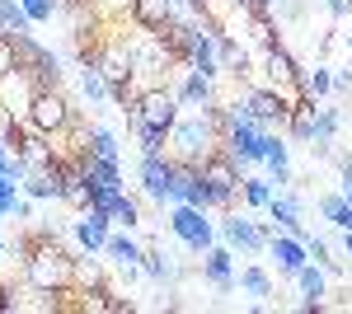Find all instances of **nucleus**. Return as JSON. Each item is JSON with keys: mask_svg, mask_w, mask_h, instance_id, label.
I'll list each match as a JSON object with an SVG mask.
<instances>
[{"mask_svg": "<svg viewBox=\"0 0 352 314\" xmlns=\"http://www.w3.org/2000/svg\"><path fill=\"white\" fill-rule=\"evenodd\" d=\"M24 282L38 295H61L66 287H76V258H66L47 230H33L24 239Z\"/></svg>", "mask_w": 352, "mask_h": 314, "instance_id": "obj_1", "label": "nucleus"}, {"mask_svg": "<svg viewBox=\"0 0 352 314\" xmlns=\"http://www.w3.org/2000/svg\"><path fill=\"white\" fill-rule=\"evenodd\" d=\"M169 146H174L179 159H192V164H202L212 150H221V131H217V122H212V113H207V108L179 113V122L169 127Z\"/></svg>", "mask_w": 352, "mask_h": 314, "instance_id": "obj_2", "label": "nucleus"}, {"mask_svg": "<svg viewBox=\"0 0 352 314\" xmlns=\"http://www.w3.org/2000/svg\"><path fill=\"white\" fill-rule=\"evenodd\" d=\"M127 47H132V80L141 85V94H146L151 85H164L169 66H174V52H169L164 33L141 28V33H132V38H127Z\"/></svg>", "mask_w": 352, "mask_h": 314, "instance_id": "obj_3", "label": "nucleus"}, {"mask_svg": "<svg viewBox=\"0 0 352 314\" xmlns=\"http://www.w3.org/2000/svg\"><path fill=\"white\" fill-rule=\"evenodd\" d=\"M24 117H28V127H33V131H47V136H52V131H61V127L76 122V108L66 104V94L52 85V89H33Z\"/></svg>", "mask_w": 352, "mask_h": 314, "instance_id": "obj_4", "label": "nucleus"}, {"mask_svg": "<svg viewBox=\"0 0 352 314\" xmlns=\"http://www.w3.org/2000/svg\"><path fill=\"white\" fill-rule=\"evenodd\" d=\"M169 230H174V239H184L192 254H207L212 249V221H207V207H188V202H179L174 207V216H169Z\"/></svg>", "mask_w": 352, "mask_h": 314, "instance_id": "obj_5", "label": "nucleus"}, {"mask_svg": "<svg viewBox=\"0 0 352 314\" xmlns=\"http://www.w3.org/2000/svg\"><path fill=\"white\" fill-rule=\"evenodd\" d=\"M244 108H249V117H254L263 131H272V127L282 131L287 122H292V108L282 104V94H277L272 85H254L249 99H244Z\"/></svg>", "mask_w": 352, "mask_h": 314, "instance_id": "obj_6", "label": "nucleus"}, {"mask_svg": "<svg viewBox=\"0 0 352 314\" xmlns=\"http://www.w3.org/2000/svg\"><path fill=\"white\" fill-rule=\"evenodd\" d=\"M221 235H226L230 249H240V254H268L272 230L263 221H249V216H226L221 221Z\"/></svg>", "mask_w": 352, "mask_h": 314, "instance_id": "obj_7", "label": "nucleus"}, {"mask_svg": "<svg viewBox=\"0 0 352 314\" xmlns=\"http://www.w3.org/2000/svg\"><path fill=\"white\" fill-rule=\"evenodd\" d=\"M141 188L151 202H174V159L164 155H141Z\"/></svg>", "mask_w": 352, "mask_h": 314, "instance_id": "obj_8", "label": "nucleus"}, {"mask_svg": "<svg viewBox=\"0 0 352 314\" xmlns=\"http://www.w3.org/2000/svg\"><path fill=\"white\" fill-rule=\"evenodd\" d=\"M89 66H99L109 85L132 80V47H127V38H113V43H104V47H99V56H94Z\"/></svg>", "mask_w": 352, "mask_h": 314, "instance_id": "obj_9", "label": "nucleus"}, {"mask_svg": "<svg viewBox=\"0 0 352 314\" xmlns=\"http://www.w3.org/2000/svg\"><path fill=\"white\" fill-rule=\"evenodd\" d=\"M113 221L104 216V211H94V207H85L80 216H76V239H80V249L85 254H104V244H109V230Z\"/></svg>", "mask_w": 352, "mask_h": 314, "instance_id": "obj_10", "label": "nucleus"}, {"mask_svg": "<svg viewBox=\"0 0 352 314\" xmlns=\"http://www.w3.org/2000/svg\"><path fill=\"white\" fill-rule=\"evenodd\" d=\"M268 254L277 258V267H282L287 277H296L300 267L310 262V249H305L296 235H277V230H272V239H268Z\"/></svg>", "mask_w": 352, "mask_h": 314, "instance_id": "obj_11", "label": "nucleus"}, {"mask_svg": "<svg viewBox=\"0 0 352 314\" xmlns=\"http://www.w3.org/2000/svg\"><path fill=\"white\" fill-rule=\"evenodd\" d=\"M230 258H235V254H230V249H217V244L202 254V277L217 291H226V295L235 291V267H230Z\"/></svg>", "mask_w": 352, "mask_h": 314, "instance_id": "obj_12", "label": "nucleus"}, {"mask_svg": "<svg viewBox=\"0 0 352 314\" xmlns=\"http://www.w3.org/2000/svg\"><path fill=\"white\" fill-rule=\"evenodd\" d=\"M263 71H268V85H272V89H277V85H292V80L300 76L296 56L287 52L282 43H268V47H263Z\"/></svg>", "mask_w": 352, "mask_h": 314, "instance_id": "obj_13", "label": "nucleus"}, {"mask_svg": "<svg viewBox=\"0 0 352 314\" xmlns=\"http://www.w3.org/2000/svg\"><path fill=\"white\" fill-rule=\"evenodd\" d=\"M132 19L141 28H155V33H164V28L179 19V10L169 5V0H132Z\"/></svg>", "mask_w": 352, "mask_h": 314, "instance_id": "obj_14", "label": "nucleus"}, {"mask_svg": "<svg viewBox=\"0 0 352 314\" xmlns=\"http://www.w3.org/2000/svg\"><path fill=\"white\" fill-rule=\"evenodd\" d=\"M174 94H179V104H184V108H212V104H217V89H212V80L202 76V71H188L184 85H179Z\"/></svg>", "mask_w": 352, "mask_h": 314, "instance_id": "obj_15", "label": "nucleus"}, {"mask_svg": "<svg viewBox=\"0 0 352 314\" xmlns=\"http://www.w3.org/2000/svg\"><path fill=\"white\" fill-rule=\"evenodd\" d=\"M197 33H202V28L188 24V19H174V24L164 28V43H169L174 61H188V56H192V47H197Z\"/></svg>", "mask_w": 352, "mask_h": 314, "instance_id": "obj_16", "label": "nucleus"}, {"mask_svg": "<svg viewBox=\"0 0 352 314\" xmlns=\"http://www.w3.org/2000/svg\"><path fill=\"white\" fill-rule=\"evenodd\" d=\"M104 254H109V258L118 262V267H141V254H146V249H141V244H136V239L127 235V230H118V235H109Z\"/></svg>", "mask_w": 352, "mask_h": 314, "instance_id": "obj_17", "label": "nucleus"}, {"mask_svg": "<svg viewBox=\"0 0 352 314\" xmlns=\"http://www.w3.org/2000/svg\"><path fill=\"white\" fill-rule=\"evenodd\" d=\"M296 287H300V295H305L300 310H320V305H324V272H320V267L305 262V267L296 272Z\"/></svg>", "mask_w": 352, "mask_h": 314, "instance_id": "obj_18", "label": "nucleus"}, {"mask_svg": "<svg viewBox=\"0 0 352 314\" xmlns=\"http://www.w3.org/2000/svg\"><path fill=\"white\" fill-rule=\"evenodd\" d=\"M343 127V113L338 108H315V136H310V146L315 150H329L333 146V136Z\"/></svg>", "mask_w": 352, "mask_h": 314, "instance_id": "obj_19", "label": "nucleus"}, {"mask_svg": "<svg viewBox=\"0 0 352 314\" xmlns=\"http://www.w3.org/2000/svg\"><path fill=\"white\" fill-rule=\"evenodd\" d=\"M85 174L94 188H122V169L118 159H99V155H85Z\"/></svg>", "mask_w": 352, "mask_h": 314, "instance_id": "obj_20", "label": "nucleus"}, {"mask_svg": "<svg viewBox=\"0 0 352 314\" xmlns=\"http://www.w3.org/2000/svg\"><path fill=\"white\" fill-rule=\"evenodd\" d=\"M296 85H300V94H305V99H315V104H320L324 94H333V71H329V66L300 71V76H296Z\"/></svg>", "mask_w": 352, "mask_h": 314, "instance_id": "obj_21", "label": "nucleus"}, {"mask_svg": "<svg viewBox=\"0 0 352 314\" xmlns=\"http://www.w3.org/2000/svg\"><path fill=\"white\" fill-rule=\"evenodd\" d=\"M28 19L24 14V0H0V33H10V38H19V33H28Z\"/></svg>", "mask_w": 352, "mask_h": 314, "instance_id": "obj_22", "label": "nucleus"}, {"mask_svg": "<svg viewBox=\"0 0 352 314\" xmlns=\"http://www.w3.org/2000/svg\"><path fill=\"white\" fill-rule=\"evenodd\" d=\"M235 287H240L244 295H254V300H263V295H272V277L263 267H244L240 277H235Z\"/></svg>", "mask_w": 352, "mask_h": 314, "instance_id": "obj_23", "label": "nucleus"}, {"mask_svg": "<svg viewBox=\"0 0 352 314\" xmlns=\"http://www.w3.org/2000/svg\"><path fill=\"white\" fill-rule=\"evenodd\" d=\"M80 89H85V99H89V104H104V99H113V85L104 80V71H99V66H85Z\"/></svg>", "mask_w": 352, "mask_h": 314, "instance_id": "obj_24", "label": "nucleus"}, {"mask_svg": "<svg viewBox=\"0 0 352 314\" xmlns=\"http://www.w3.org/2000/svg\"><path fill=\"white\" fill-rule=\"evenodd\" d=\"M240 197L249 202V207H263V211H268V202L277 197V188H272V179H244Z\"/></svg>", "mask_w": 352, "mask_h": 314, "instance_id": "obj_25", "label": "nucleus"}, {"mask_svg": "<svg viewBox=\"0 0 352 314\" xmlns=\"http://www.w3.org/2000/svg\"><path fill=\"white\" fill-rule=\"evenodd\" d=\"M141 272H146V277H151V282H174V262L164 258V254H155V249H146V254H141Z\"/></svg>", "mask_w": 352, "mask_h": 314, "instance_id": "obj_26", "label": "nucleus"}, {"mask_svg": "<svg viewBox=\"0 0 352 314\" xmlns=\"http://www.w3.org/2000/svg\"><path fill=\"white\" fill-rule=\"evenodd\" d=\"M14 56H19V71H38V61L47 56V47H38L28 33H19V38H14Z\"/></svg>", "mask_w": 352, "mask_h": 314, "instance_id": "obj_27", "label": "nucleus"}, {"mask_svg": "<svg viewBox=\"0 0 352 314\" xmlns=\"http://www.w3.org/2000/svg\"><path fill=\"white\" fill-rule=\"evenodd\" d=\"M89 155L99 159H118V136L109 127H89Z\"/></svg>", "mask_w": 352, "mask_h": 314, "instance_id": "obj_28", "label": "nucleus"}, {"mask_svg": "<svg viewBox=\"0 0 352 314\" xmlns=\"http://www.w3.org/2000/svg\"><path fill=\"white\" fill-rule=\"evenodd\" d=\"M76 287H104V272H99V262H94V254H85V258H76Z\"/></svg>", "mask_w": 352, "mask_h": 314, "instance_id": "obj_29", "label": "nucleus"}, {"mask_svg": "<svg viewBox=\"0 0 352 314\" xmlns=\"http://www.w3.org/2000/svg\"><path fill=\"white\" fill-rule=\"evenodd\" d=\"M113 225H122V230L141 225V207H136V202L127 197V192H122V197H118V207H113Z\"/></svg>", "mask_w": 352, "mask_h": 314, "instance_id": "obj_30", "label": "nucleus"}, {"mask_svg": "<svg viewBox=\"0 0 352 314\" xmlns=\"http://www.w3.org/2000/svg\"><path fill=\"white\" fill-rule=\"evenodd\" d=\"M263 164L272 169V183H292V164H287V146H282V141L272 146V155L263 159Z\"/></svg>", "mask_w": 352, "mask_h": 314, "instance_id": "obj_31", "label": "nucleus"}, {"mask_svg": "<svg viewBox=\"0 0 352 314\" xmlns=\"http://www.w3.org/2000/svg\"><path fill=\"white\" fill-rule=\"evenodd\" d=\"M136 141H141V155H160L164 146H169V131H160V127H141V131H136Z\"/></svg>", "mask_w": 352, "mask_h": 314, "instance_id": "obj_32", "label": "nucleus"}, {"mask_svg": "<svg viewBox=\"0 0 352 314\" xmlns=\"http://www.w3.org/2000/svg\"><path fill=\"white\" fill-rule=\"evenodd\" d=\"M0 216H28V207L19 202V192L10 179H0Z\"/></svg>", "mask_w": 352, "mask_h": 314, "instance_id": "obj_33", "label": "nucleus"}, {"mask_svg": "<svg viewBox=\"0 0 352 314\" xmlns=\"http://www.w3.org/2000/svg\"><path fill=\"white\" fill-rule=\"evenodd\" d=\"M56 10H61V0H24V14L33 19V24H47Z\"/></svg>", "mask_w": 352, "mask_h": 314, "instance_id": "obj_34", "label": "nucleus"}, {"mask_svg": "<svg viewBox=\"0 0 352 314\" xmlns=\"http://www.w3.org/2000/svg\"><path fill=\"white\" fill-rule=\"evenodd\" d=\"M14 71H19V56H14V38H10V33H0V80L14 76Z\"/></svg>", "mask_w": 352, "mask_h": 314, "instance_id": "obj_35", "label": "nucleus"}, {"mask_svg": "<svg viewBox=\"0 0 352 314\" xmlns=\"http://www.w3.org/2000/svg\"><path fill=\"white\" fill-rule=\"evenodd\" d=\"M324 5H329L333 19H348V14H352V0H324Z\"/></svg>", "mask_w": 352, "mask_h": 314, "instance_id": "obj_36", "label": "nucleus"}, {"mask_svg": "<svg viewBox=\"0 0 352 314\" xmlns=\"http://www.w3.org/2000/svg\"><path fill=\"white\" fill-rule=\"evenodd\" d=\"M338 174H343V197L352 202V159H343V164H338Z\"/></svg>", "mask_w": 352, "mask_h": 314, "instance_id": "obj_37", "label": "nucleus"}, {"mask_svg": "<svg viewBox=\"0 0 352 314\" xmlns=\"http://www.w3.org/2000/svg\"><path fill=\"white\" fill-rule=\"evenodd\" d=\"M333 89H352V66H348V71H338V76H333Z\"/></svg>", "mask_w": 352, "mask_h": 314, "instance_id": "obj_38", "label": "nucleus"}, {"mask_svg": "<svg viewBox=\"0 0 352 314\" xmlns=\"http://www.w3.org/2000/svg\"><path fill=\"white\" fill-rule=\"evenodd\" d=\"M343 235H348V239H343V249H348V258H352V230H343Z\"/></svg>", "mask_w": 352, "mask_h": 314, "instance_id": "obj_39", "label": "nucleus"}, {"mask_svg": "<svg viewBox=\"0 0 352 314\" xmlns=\"http://www.w3.org/2000/svg\"><path fill=\"white\" fill-rule=\"evenodd\" d=\"M5 249H10V244H5V235H0V254H5Z\"/></svg>", "mask_w": 352, "mask_h": 314, "instance_id": "obj_40", "label": "nucleus"}, {"mask_svg": "<svg viewBox=\"0 0 352 314\" xmlns=\"http://www.w3.org/2000/svg\"><path fill=\"white\" fill-rule=\"evenodd\" d=\"M348 52H352V33H348Z\"/></svg>", "mask_w": 352, "mask_h": 314, "instance_id": "obj_41", "label": "nucleus"}, {"mask_svg": "<svg viewBox=\"0 0 352 314\" xmlns=\"http://www.w3.org/2000/svg\"><path fill=\"white\" fill-rule=\"evenodd\" d=\"M0 179H10V174H5V169H0Z\"/></svg>", "mask_w": 352, "mask_h": 314, "instance_id": "obj_42", "label": "nucleus"}]
</instances>
